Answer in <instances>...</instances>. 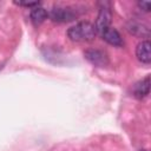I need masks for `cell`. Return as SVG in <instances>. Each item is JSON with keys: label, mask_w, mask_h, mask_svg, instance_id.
<instances>
[{"label": "cell", "mask_w": 151, "mask_h": 151, "mask_svg": "<svg viewBox=\"0 0 151 151\" xmlns=\"http://www.w3.org/2000/svg\"><path fill=\"white\" fill-rule=\"evenodd\" d=\"M97 35L94 25L88 21H80L67 29V37L72 41H91Z\"/></svg>", "instance_id": "1"}, {"label": "cell", "mask_w": 151, "mask_h": 151, "mask_svg": "<svg viewBox=\"0 0 151 151\" xmlns=\"http://www.w3.org/2000/svg\"><path fill=\"white\" fill-rule=\"evenodd\" d=\"M48 17L54 22H68L76 19V12L70 7H61L54 6L48 13Z\"/></svg>", "instance_id": "2"}, {"label": "cell", "mask_w": 151, "mask_h": 151, "mask_svg": "<svg viewBox=\"0 0 151 151\" xmlns=\"http://www.w3.org/2000/svg\"><path fill=\"white\" fill-rule=\"evenodd\" d=\"M111 19H112L111 9H110V7H109L107 4H104L99 8V13H98V17H97V20H96V25H94V28H96L97 34H100L101 35L110 27Z\"/></svg>", "instance_id": "3"}, {"label": "cell", "mask_w": 151, "mask_h": 151, "mask_svg": "<svg viewBox=\"0 0 151 151\" xmlns=\"http://www.w3.org/2000/svg\"><path fill=\"white\" fill-rule=\"evenodd\" d=\"M85 58L87 61H90L92 65L98 66V67H105L109 64V57L107 54L101 51V50H97V48H90L86 50L84 53Z\"/></svg>", "instance_id": "4"}, {"label": "cell", "mask_w": 151, "mask_h": 151, "mask_svg": "<svg viewBox=\"0 0 151 151\" xmlns=\"http://www.w3.org/2000/svg\"><path fill=\"white\" fill-rule=\"evenodd\" d=\"M136 55L139 61L143 64H150L151 63V44L149 40H143L137 45L136 48Z\"/></svg>", "instance_id": "5"}, {"label": "cell", "mask_w": 151, "mask_h": 151, "mask_svg": "<svg viewBox=\"0 0 151 151\" xmlns=\"http://www.w3.org/2000/svg\"><path fill=\"white\" fill-rule=\"evenodd\" d=\"M101 38L110 45L112 46H116V47H120L124 45V41L122 39V35L119 34V32L113 28V27H109L103 34H101Z\"/></svg>", "instance_id": "6"}, {"label": "cell", "mask_w": 151, "mask_h": 151, "mask_svg": "<svg viewBox=\"0 0 151 151\" xmlns=\"http://www.w3.org/2000/svg\"><path fill=\"white\" fill-rule=\"evenodd\" d=\"M133 96L138 99L145 98L150 93V76H146L144 79L139 80L133 86Z\"/></svg>", "instance_id": "7"}, {"label": "cell", "mask_w": 151, "mask_h": 151, "mask_svg": "<svg viewBox=\"0 0 151 151\" xmlns=\"http://www.w3.org/2000/svg\"><path fill=\"white\" fill-rule=\"evenodd\" d=\"M48 17V13L47 11L41 7V6H37L34 8H32L31 11V14H29V18H31V21L34 24V25H40L42 24Z\"/></svg>", "instance_id": "8"}, {"label": "cell", "mask_w": 151, "mask_h": 151, "mask_svg": "<svg viewBox=\"0 0 151 151\" xmlns=\"http://www.w3.org/2000/svg\"><path fill=\"white\" fill-rule=\"evenodd\" d=\"M127 29H129L130 33H132V34H134L137 37H149L150 35L149 27L145 26V25H142L139 22H134V21L132 22L131 21L127 25Z\"/></svg>", "instance_id": "9"}, {"label": "cell", "mask_w": 151, "mask_h": 151, "mask_svg": "<svg viewBox=\"0 0 151 151\" xmlns=\"http://www.w3.org/2000/svg\"><path fill=\"white\" fill-rule=\"evenodd\" d=\"M14 4H15V5H18V6L32 7V8H34V7H37V6H39V5H40V2H39V1H14Z\"/></svg>", "instance_id": "10"}, {"label": "cell", "mask_w": 151, "mask_h": 151, "mask_svg": "<svg viewBox=\"0 0 151 151\" xmlns=\"http://www.w3.org/2000/svg\"><path fill=\"white\" fill-rule=\"evenodd\" d=\"M137 5H138V7H139L140 9H143L144 12H150L151 4H150L149 1H139V2H137Z\"/></svg>", "instance_id": "11"}, {"label": "cell", "mask_w": 151, "mask_h": 151, "mask_svg": "<svg viewBox=\"0 0 151 151\" xmlns=\"http://www.w3.org/2000/svg\"><path fill=\"white\" fill-rule=\"evenodd\" d=\"M139 151H147V150H144V149H143V150H139Z\"/></svg>", "instance_id": "12"}]
</instances>
